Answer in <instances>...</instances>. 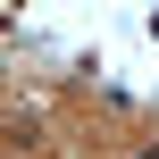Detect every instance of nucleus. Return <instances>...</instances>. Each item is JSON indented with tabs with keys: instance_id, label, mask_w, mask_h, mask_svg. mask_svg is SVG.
Listing matches in <instances>:
<instances>
[{
	"instance_id": "obj_1",
	"label": "nucleus",
	"mask_w": 159,
	"mask_h": 159,
	"mask_svg": "<svg viewBox=\"0 0 159 159\" xmlns=\"http://www.w3.org/2000/svg\"><path fill=\"white\" fill-rule=\"evenodd\" d=\"M134 159H159V151H134Z\"/></svg>"
}]
</instances>
